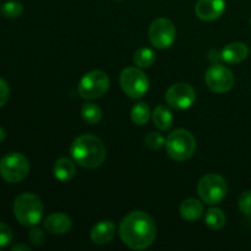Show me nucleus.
I'll use <instances>...</instances> for the list:
<instances>
[{
  "mask_svg": "<svg viewBox=\"0 0 251 251\" xmlns=\"http://www.w3.org/2000/svg\"><path fill=\"white\" fill-rule=\"evenodd\" d=\"M81 115H82L83 120H85L86 123H88V124L91 125H95L100 122L103 113L102 109H100L96 103L87 102L82 105V108H81Z\"/></svg>",
  "mask_w": 251,
  "mask_h": 251,
  "instance_id": "obj_20",
  "label": "nucleus"
},
{
  "mask_svg": "<svg viewBox=\"0 0 251 251\" xmlns=\"http://www.w3.org/2000/svg\"><path fill=\"white\" fill-rule=\"evenodd\" d=\"M0 11L7 19H16V17H19L24 12V6H22V4L20 1L10 0V1H6L2 5Z\"/></svg>",
  "mask_w": 251,
  "mask_h": 251,
  "instance_id": "obj_23",
  "label": "nucleus"
},
{
  "mask_svg": "<svg viewBox=\"0 0 251 251\" xmlns=\"http://www.w3.org/2000/svg\"><path fill=\"white\" fill-rule=\"evenodd\" d=\"M17 250H22V251H29V248L27 245L24 244H17L15 247H12V251H17Z\"/></svg>",
  "mask_w": 251,
  "mask_h": 251,
  "instance_id": "obj_30",
  "label": "nucleus"
},
{
  "mask_svg": "<svg viewBox=\"0 0 251 251\" xmlns=\"http://www.w3.org/2000/svg\"><path fill=\"white\" fill-rule=\"evenodd\" d=\"M228 186L225 178L211 173L202 176L198 184V194L201 200L207 205H217L227 196Z\"/></svg>",
  "mask_w": 251,
  "mask_h": 251,
  "instance_id": "obj_5",
  "label": "nucleus"
},
{
  "mask_svg": "<svg viewBox=\"0 0 251 251\" xmlns=\"http://www.w3.org/2000/svg\"><path fill=\"white\" fill-rule=\"evenodd\" d=\"M149 38L152 46H154L156 48H169L176 38V26L169 19L158 17L150 26Z\"/></svg>",
  "mask_w": 251,
  "mask_h": 251,
  "instance_id": "obj_9",
  "label": "nucleus"
},
{
  "mask_svg": "<svg viewBox=\"0 0 251 251\" xmlns=\"http://www.w3.org/2000/svg\"><path fill=\"white\" fill-rule=\"evenodd\" d=\"M179 212H180L183 220L194 222V221H198L203 215V205L198 199H186L181 202L180 207H179Z\"/></svg>",
  "mask_w": 251,
  "mask_h": 251,
  "instance_id": "obj_16",
  "label": "nucleus"
},
{
  "mask_svg": "<svg viewBox=\"0 0 251 251\" xmlns=\"http://www.w3.org/2000/svg\"><path fill=\"white\" fill-rule=\"evenodd\" d=\"M28 239L32 244L36 245V247H39V245L43 244L44 240H46V234H44L43 230L39 229V228H32L28 233Z\"/></svg>",
  "mask_w": 251,
  "mask_h": 251,
  "instance_id": "obj_27",
  "label": "nucleus"
},
{
  "mask_svg": "<svg viewBox=\"0 0 251 251\" xmlns=\"http://www.w3.org/2000/svg\"><path fill=\"white\" fill-rule=\"evenodd\" d=\"M44 207L42 200L32 193H24L14 202V215L17 222L25 227H34L43 217Z\"/></svg>",
  "mask_w": 251,
  "mask_h": 251,
  "instance_id": "obj_3",
  "label": "nucleus"
},
{
  "mask_svg": "<svg viewBox=\"0 0 251 251\" xmlns=\"http://www.w3.org/2000/svg\"><path fill=\"white\" fill-rule=\"evenodd\" d=\"M70 153L74 161L81 167L95 169L103 164L107 157V150L102 140L95 135L85 134L74 140Z\"/></svg>",
  "mask_w": 251,
  "mask_h": 251,
  "instance_id": "obj_2",
  "label": "nucleus"
},
{
  "mask_svg": "<svg viewBox=\"0 0 251 251\" xmlns=\"http://www.w3.org/2000/svg\"><path fill=\"white\" fill-rule=\"evenodd\" d=\"M119 81L125 95L132 100L144 97L150 88V80L146 74L135 66L124 69L120 74Z\"/></svg>",
  "mask_w": 251,
  "mask_h": 251,
  "instance_id": "obj_7",
  "label": "nucleus"
},
{
  "mask_svg": "<svg viewBox=\"0 0 251 251\" xmlns=\"http://www.w3.org/2000/svg\"><path fill=\"white\" fill-rule=\"evenodd\" d=\"M29 173L28 159L19 152H11L0 159V176L11 184L20 183Z\"/></svg>",
  "mask_w": 251,
  "mask_h": 251,
  "instance_id": "obj_6",
  "label": "nucleus"
},
{
  "mask_svg": "<svg viewBox=\"0 0 251 251\" xmlns=\"http://www.w3.org/2000/svg\"><path fill=\"white\" fill-rule=\"evenodd\" d=\"M12 242V230L5 223L0 222V248H5Z\"/></svg>",
  "mask_w": 251,
  "mask_h": 251,
  "instance_id": "obj_25",
  "label": "nucleus"
},
{
  "mask_svg": "<svg viewBox=\"0 0 251 251\" xmlns=\"http://www.w3.org/2000/svg\"><path fill=\"white\" fill-rule=\"evenodd\" d=\"M119 235L123 243L130 249H147L156 239V223L149 213L134 211L120 222Z\"/></svg>",
  "mask_w": 251,
  "mask_h": 251,
  "instance_id": "obj_1",
  "label": "nucleus"
},
{
  "mask_svg": "<svg viewBox=\"0 0 251 251\" xmlns=\"http://www.w3.org/2000/svg\"><path fill=\"white\" fill-rule=\"evenodd\" d=\"M239 210L244 215H251V190L245 191L240 195Z\"/></svg>",
  "mask_w": 251,
  "mask_h": 251,
  "instance_id": "obj_26",
  "label": "nucleus"
},
{
  "mask_svg": "<svg viewBox=\"0 0 251 251\" xmlns=\"http://www.w3.org/2000/svg\"><path fill=\"white\" fill-rule=\"evenodd\" d=\"M75 161L68 158V157H61L54 164V176L60 181H69L70 179H73L75 176Z\"/></svg>",
  "mask_w": 251,
  "mask_h": 251,
  "instance_id": "obj_17",
  "label": "nucleus"
},
{
  "mask_svg": "<svg viewBox=\"0 0 251 251\" xmlns=\"http://www.w3.org/2000/svg\"><path fill=\"white\" fill-rule=\"evenodd\" d=\"M205 223L210 229L218 230L225 227L226 215L221 208H210L205 215Z\"/></svg>",
  "mask_w": 251,
  "mask_h": 251,
  "instance_id": "obj_19",
  "label": "nucleus"
},
{
  "mask_svg": "<svg viewBox=\"0 0 251 251\" xmlns=\"http://www.w3.org/2000/svg\"><path fill=\"white\" fill-rule=\"evenodd\" d=\"M10 97V87L4 78L0 77V108L4 107Z\"/></svg>",
  "mask_w": 251,
  "mask_h": 251,
  "instance_id": "obj_28",
  "label": "nucleus"
},
{
  "mask_svg": "<svg viewBox=\"0 0 251 251\" xmlns=\"http://www.w3.org/2000/svg\"><path fill=\"white\" fill-rule=\"evenodd\" d=\"M115 225L112 221H100L91 230V239L97 245H105L115 237Z\"/></svg>",
  "mask_w": 251,
  "mask_h": 251,
  "instance_id": "obj_15",
  "label": "nucleus"
},
{
  "mask_svg": "<svg viewBox=\"0 0 251 251\" xmlns=\"http://www.w3.org/2000/svg\"><path fill=\"white\" fill-rule=\"evenodd\" d=\"M154 126L161 131H167L173 125V114L166 105H157L152 113Z\"/></svg>",
  "mask_w": 251,
  "mask_h": 251,
  "instance_id": "obj_18",
  "label": "nucleus"
},
{
  "mask_svg": "<svg viewBox=\"0 0 251 251\" xmlns=\"http://www.w3.org/2000/svg\"><path fill=\"white\" fill-rule=\"evenodd\" d=\"M196 100V92L188 83H176L166 92V102L172 108L184 110L190 108Z\"/></svg>",
  "mask_w": 251,
  "mask_h": 251,
  "instance_id": "obj_11",
  "label": "nucleus"
},
{
  "mask_svg": "<svg viewBox=\"0 0 251 251\" xmlns=\"http://www.w3.org/2000/svg\"><path fill=\"white\" fill-rule=\"evenodd\" d=\"M110 81L102 70H93L85 74L78 83V93L85 100H97L109 90Z\"/></svg>",
  "mask_w": 251,
  "mask_h": 251,
  "instance_id": "obj_8",
  "label": "nucleus"
},
{
  "mask_svg": "<svg viewBox=\"0 0 251 251\" xmlns=\"http://www.w3.org/2000/svg\"><path fill=\"white\" fill-rule=\"evenodd\" d=\"M132 60L137 68H150L156 61V53L150 48H140L135 51Z\"/></svg>",
  "mask_w": 251,
  "mask_h": 251,
  "instance_id": "obj_22",
  "label": "nucleus"
},
{
  "mask_svg": "<svg viewBox=\"0 0 251 251\" xmlns=\"http://www.w3.org/2000/svg\"><path fill=\"white\" fill-rule=\"evenodd\" d=\"M44 229L50 234H65L73 227L71 218L61 212H55L49 215L43 222Z\"/></svg>",
  "mask_w": 251,
  "mask_h": 251,
  "instance_id": "obj_13",
  "label": "nucleus"
},
{
  "mask_svg": "<svg viewBox=\"0 0 251 251\" xmlns=\"http://www.w3.org/2000/svg\"><path fill=\"white\" fill-rule=\"evenodd\" d=\"M205 81L208 88L216 93L229 92L234 86V75L226 66L220 64H213L207 69Z\"/></svg>",
  "mask_w": 251,
  "mask_h": 251,
  "instance_id": "obj_10",
  "label": "nucleus"
},
{
  "mask_svg": "<svg viewBox=\"0 0 251 251\" xmlns=\"http://www.w3.org/2000/svg\"><path fill=\"white\" fill-rule=\"evenodd\" d=\"M145 145L150 150H161L166 145V139L158 132H150L145 137Z\"/></svg>",
  "mask_w": 251,
  "mask_h": 251,
  "instance_id": "obj_24",
  "label": "nucleus"
},
{
  "mask_svg": "<svg viewBox=\"0 0 251 251\" xmlns=\"http://www.w3.org/2000/svg\"><path fill=\"white\" fill-rule=\"evenodd\" d=\"M208 59H210V61L212 64H218V60L221 59V53H218L217 50L212 49V50H210V53H208Z\"/></svg>",
  "mask_w": 251,
  "mask_h": 251,
  "instance_id": "obj_29",
  "label": "nucleus"
},
{
  "mask_svg": "<svg viewBox=\"0 0 251 251\" xmlns=\"http://www.w3.org/2000/svg\"><path fill=\"white\" fill-rule=\"evenodd\" d=\"M249 55V48L243 42H233L227 44L221 51V59L228 64H238Z\"/></svg>",
  "mask_w": 251,
  "mask_h": 251,
  "instance_id": "obj_14",
  "label": "nucleus"
},
{
  "mask_svg": "<svg viewBox=\"0 0 251 251\" xmlns=\"http://www.w3.org/2000/svg\"><path fill=\"white\" fill-rule=\"evenodd\" d=\"M167 153L176 162L188 161L196 151L195 136L189 130L178 129L169 134L166 140Z\"/></svg>",
  "mask_w": 251,
  "mask_h": 251,
  "instance_id": "obj_4",
  "label": "nucleus"
},
{
  "mask_svg": "<svg viewBox=\"0 0 251 251\" xmlns=\"http://www.w3.org/2000/svg\"><path fill=\"white\" fill-rule=\"evenodd\" d=\"M130 117H131V120L134 124L136 125H145L147 124V122L150 120V117H151V110H150V107L147 105V103L140 102L136 103V104L132 107L131 113H130Z\"/></svg>",
  "mask_w": 251,
  "mask_h": 251,
  "instance_id": "obj_21",
  "label": "nucleus"
},
{
  "mask_svg": "<svg viewBox=\"0 0 251 251\" xmlns=\"http://www.w3.org/2000/svg\"><path fill=\"white\" fill-rule=\"evenodd\" d=\"M5 137H6V132H5V130L2 127H0V142L4 141Z\"/></svg>",
  "mask_w": 251,
  "mask_h": 251,
  "instance_id": "obj_31",
  "label": "nucleus"
},
{
  "mask_svg": "<svg viewBox=\"0 0 251 251\" xmlns=\"http://www.w3.org/2000/svg\"><path fill=\"white\" fill-rule=\"evenodd\" d=\"M225 10V0H199L195 6V14L202 21H215L222 16Z\"/></svg>",
  "mask_w": 251,
  "mask_h": 251,
  "instance_id": "obj_12",
  "label": "nucleus"
}]
</instances>
